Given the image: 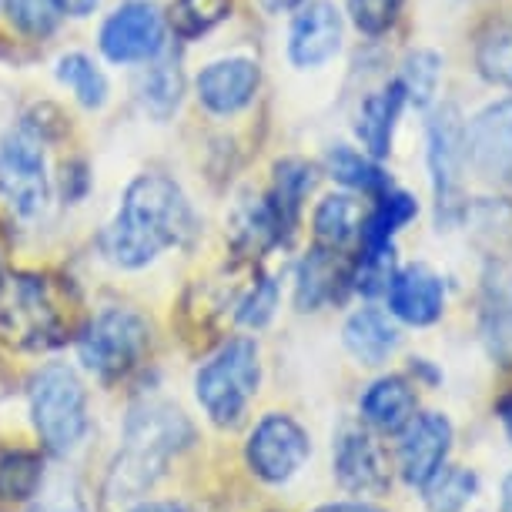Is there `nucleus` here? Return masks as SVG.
Returning a JSON list of instances; mask_svg holds the SVG:
<instances>
[{"label":"nucleus","mask_w":512,"mask_h":512,"mask_svg":"<svg viewBox=\"0 0 512 512\" xmlns=\"http://www.w3.org/2000/svg\"><path fill=\"white\" fill-rule=\"evenodd\" d=\"M198 235V215L188 195L168 175H138L124 188L118 215L104 228L101 248L111 265L138 272L168 248H185Z\"/></svg>","instance_id":"1"},{"label":"nucleus","mask_w":512,"mask_h":512,"mask_svg":"<svg viewBox=\"0 0 512 512\" xmlns=\"http://www.w3.org/2000/svg\"><path fill=\"white\" fill-rule=\"evenodd\" d=\"M262 385V355L255 338H228L195 375V395L205 415L221 429L241 422Z\"/></svg>","instance_id":"2"},{"label":"nucleus","mask_w":512,"mask_h":512,"mask_svg":"<svg viewBox=\"0 0 512 512\" xmlns=\"http://www.w3.org/2000/svg\"><path fill=\"white\" fill-rule=\"evenodd\" d=\"M31 419L41 442L57 456L74 452L88 436V389L71 365H44L31 382Z\"/></svg>","instance_id":"3"},{"label":"nucleus","mask_w":512,"mask_h":512,"mask_svg":"<svg viewBox=\"0 0 512 512\" xmlns=\"http://www.w3.org/2000/svg\"><path fill=\"white\" fill-rule=\"evenodd\" d=\"M151 349V325L134 308H104L77 335V359L104 382H118L141 365Z\"/></svg>","instance_id":"4"},{"label":"nucleus","mask_w":512,"mask_h":512,"mask_svg":"<svg viewBox=\"0 0 512 512\" xmlns=\"http://www.w3.org/2000/svg\"><path fill=\"white\" fill-rule=\"evenodd\" d=\"M0 338L14 349H51L64 342V312L47 278L21 272L0 285Z\"/></svg>","instance_id":"5"},{"label":"nucleus","mask_w":512,"mask_h":512,"mask_svg":"<svg viewBox=\"0 0 512 512\" xmlns=\"http://www.w3.org/2000/svg\"><path fill=\"white\" fill-rule=\"evenodd\" d=\"M0 201L17 218L44 215L47 201H51L44 138L31 124H21L0 141Z\"/></svg>","instance_id":"6"},{"label":"nucleus","mask_w":512,"mask_h":512,"mask_svg":"<svg viewBox=\"0 0 512 512\" xmlns=\"http://www.w3.org/2000/svg\"><path fill=\"white\" fill-rule=\"evenodd\" d=\"M312 459V439L298 425L292 415L285 412H268L255 422V429L248 432L245 442V462L251 476L268 482V486H285L298 472L305 469V462Z\"/></svg>","instance_id":"7"},{"label":"nucleus","mask_w":512,"mask_h":512,"mask_svg":"<svg viewBox=\"0 0 512 512\" xmlns=\"http://www.w3.org/2000/svg\"><path fill=\"white\" fill-rule=\"evenodd\" d=\"M121 439H124L121 452H128L134 459H144L148 466L164 472L171 456H178L181 449H188L195 442V425L188 422V415L178 405L164 399H144L138 405H131Z\"/></svg>","instance_id":"8"},{"label":"nucleus","mask_w":512,"mask_h":512,"mask_svg":"<svg viewBox=\"0 0 512 512\" xmlns=\"http://www.w3.org/2000/svg\"><path fill=\"white\" fill-rule=\"evenodd\" d=\"M98 47L111 64L131 67L148 64L168 51V24L164 14L148 0H128L104 17L98 31Z\"/></svg>","instance_id":"9"},{"label":"nucleus","mask_w":512,"mask_h":512,"mask_svg":"<svg viewBox=\"0 0 512 512\" xmlns=\"http://www.w3.org/2000/svg\"><path fill=\"white\" fill-rule=\"evenodd\" d=\"M332 472L352 496H385L392 489V469L382 446L365 425H342L332 446Z\"/></svg>","instance_id":"10"},{"label":"nucleus","mask_w":512,"mask_h":512,"mask_svg":"<svg viewBox=\"0 0 512 512\" xmlns=\"http://www.w3.org/2000/svg\"><path fill=\"white\" fill-rule=\"evenodd\" d=\"M456 429L442 412H415L399 432V476L409 489H425L449 462Z\"/></svg>","instance_id":"11"},{"label":"nucleus","mask_w":512,"mask_h":512,"mask_svg":"<svg viewBox=\"0 0 512 512\" xmlns=\"http://www.w3.org/2000/svg\"><path fill=\"white\" fill-rule=\"evenodd\" d=\"M429 175H432V191H436V205L452 208L459 201L462 188V171H466V124H462L459 108H439L432 114L429 128Z\"/></svg>","instance_id":"12"},{"label":"nucleus","mask_w":512,"mask_h":512,"mask_svg":"<svg viewBox=\"0 0 512 512\" xmlns=\"http://www.w3.org/2000/svg\"><path fill=\"white\" fill-rule=\"evenodd\" d=\"M262 84V67L251 57H221L198 71L195 77V98L215 118H231L245 111L258 94Z\"/></svg>","instance_id":"13"},{"label":"nucleus","mask_w":512,"mask_h":512,"mask_svg":"<svg viewBox=\"0 0 512 512\" xmlns=\"http://www.w3.org/2000/svg\"><path fill=\"white\" fill-rule=\"evenodd\" d=\"M345 24L332 0H312L295 14L292 31H288V61L302 71L328 64L342 51Z\"/></svg>","instance_id":"14"},{"label":"nucleus","mask_w":512,"mask_h":512,"mask_svg":"<svg viewBox=\"0 0 512 512\" xmlns=\"http://www.w3.org/2000/svg\"><path fill=\"white\" fill-rule=\"evenodd\" d=\"M385 302H389V315L405 325H436L446 312V285L429 265H405L392 272Z\"/></svg>","instance_id":"15"},{"label":"nucleus","mask_w":512,"mask_h":512,"mask_svg":"<svg viewBox=\"0 0 512 512\" xmlns=\"http://www.w3.org/2000/svg\"><path fill=\"white\" fill-rule=\"evenodd\" d=\"M466 158L486 178H512V101L492 104L466 128Z\"/></svg>","instance_id":"16"},{"label":"nucleus","mask_w":512,"mask_h":512,"mask_svg":"<svg viewBox=\"0 0 512 512\" xmlns=\"http://www.w3.org/2000/svg\"><path fill=\"white\" fill-rule=\"evenodd\" d=\"M415 412H419V395H415V385L405 375H382L359 399L362 425H369L372 432H382V436H399Z\"/></svg>","instance_id":"17"},{"label":"nucleus","mask_w":512,"mask_h":512,"mask_svg":"<svg viewBox=\"0 0 512 512\" xmlns=\"http://www.w3.org/2000/svg\"><path fill=\"white\" fill-rule=\"evenodd\" d=\"M342 288H352V268L342 265L335 248L315 245L295 272L298 312H318L322 305L342 298Z\"/></svg>","instance_id":"18"},{"label":"nucleus","mask_w":512,"mask_h":512,"mask_svg":"<svg viewBox=\"0 0 512 512\" xmlns=\"http://www.w3.org/2000/svg\"><path fill=\"white\" fill-rule=\"evenodd\" d=\"M345 349L359 365H385L395 355V349L402 345V332L395 325V318L382 308L365 305L355 315H349V322L342 328Z\"/></svg>","instance_id":"19"},{"label":"nucleus","mask_w":512,"mask_h":512,"mask_svg":"<svg viewBox=\"0 0 512 512\" xmlns=\"http://www.w3.org/2000/svg\"><path fill=\"white\" fill-rule=\"evenodd\" d=\"M315 188V168L302 158H285L275 164V185L268 191L265 208L275 221L278 241H288L298 225V211L302 201L308 198V191Z\"/></svg>","instance_id":"20"},{"label":"nucleus","mask_w":512,"mask_h":512,"mask_svg":"<svg viewBox=\"0 0 512 512\" xmlns=\"http://www.w3.org/2000/svg\"><path fill=\"white\" fill-rule=\"evenodd\" d=\"M402 104L405 91L399 81L385 84L382 91H375L362 101L359 114H355V134H359L362 148L369 151V158H385L392 151V134L395 124H399Z\"/></svg>","instance_id":"21"},{"label":"nucleus","mask_w":512,"mask_h":512,"mask_svg":"<svg viewBox=\"0 0 512 512\" xmlns=\"http://www.w3.org/2000/svg\"><path fill=\"white\" fill-rule=\"evenodd\" d=\"M181 94H185V77H181V67L168 51L144 64V74L138 81L144 114H151L154 121H168L181 108Z\"/></svg>","instance_id":"22"},{"label":"nucleus","mask_w":512,"mask_h":512,"mask_svg":"<svg viewBox=\"0 0 512 512\" xmlns=\"http://www.w3.org/2000/svg\"><path fill=\"white\" fill-rule=\"evenodd\" d=\"M415 215H419V205H415L412 195L385 188L379 201H375V208L362 221V231H359L362 248H389L392 238L399 235Z\"/></svg>","instance_id":"23"},{"label":"nucleus","mask_w":512,"mask_h":512,"mask_svg":"<svg viewBox=\"0 0 512 512\" xmlns=\"http://www.w3.org/2000/svg\"><path fill=\"white\" fill-rule=\"evenodd\" d=\"M54 74H57V81H61L64 88L74 94V101L81 104V108H88V111H101L104 104H108V98H111L108 77H104L101 67L81 51H71V54L57 57Z\"/></svg>","instance_id":"24"},{"label":"nucleus","mask_w":512,"mask_h":512,"mask_svg":"<svg viewBox=\"0 0 512 512\" xmlns=\"http://www.w3.org/2000/svg\"><path fill=\"white\" fill-rule=\"evenodd\" d=\"M365 211L352 195H328L322 198V205L315 208V241L325 248L342 251L345 245H352L362 231Z\"/></svg>","instance_id":"25"},{"label":"nucleus","mask_w":512,"mask_h":512,"mask_svg":"<svg viewBox=\"0 0 512 512\" xmlns=\"http://www.w3.org/2000/svg\"><path fill=\"white\" fill-rule=\"evenodd\" d=\"M231 17V0H171L164 24L178 41H201Z\"/></svg>","instance_id":"26"},{"label":"nucleus","mask_w":512,"mask_h":512,"mask_svg":"<svg viewBox=\"0 0 512 512\" xmlns=\"http://www.w3.org/2000/svg\"><path fill=\"white\" fill-rule=\"evenodd\" d=\"M325 168L338 185L349 191H362V195H382L389 188V175L375 164L369 154L349 148V144H335L325 158Z\"/></svg>","instance_id":"27"},{"label":"nucleus","mask_w":512,"mask_h":512,"mask_svg":"<svg viewBox=\"0 0 512 512\" xmlns=\"http://www.w3.org/2000/svg\"><path fill=\"white\" fill-rule=\"evenodd\" d=\"M422 492L429 512H466L472 506V499L479 496V476L472 469L449 466L446 462Z\"/></svg>","instance_id":"28"},{"label":"nucleus","mask_w":512,"mask_h":512,"mask_svg":"<svg viewBox=\"0 0 512 512\" xmlns=\"http://www.w3.org/2000/svg\"><path fill=\"white\" fill-rule=\"evenodd\" d=\"M44 486V462L37 452L14 449L0 456V499L27 502Z\"/></svg>","instance_id":"29"},{"label":"nucleus","mask_w":512,"mask_h":512,"mask_svg":"<svg viewBox=\"0 0 512 512\" xmlns=\"http://www.w3.org/2000/svg\"><path fill=\"white\" fill-rule=\"evenodd\" d=\"M439 77H442V57L432 51H415L405 57L402 64V91L405 101H412L415 108H429L432 98L439 91Z\"/></svg>","instance_id":"30"},{"label":"nucleus","mask_w":512,"mask_h":512,"mask_svg":"<svg viewBox=\"0 0 512 512\" xmlns=\"http://www.w3.org/2000/svg\"><path fill=\"white\" fill-rule=\"evenodd\" d=\"M0 7H4L14 31L31 37V41H47L64 17L54 0H0Z\"/></svg>","instance_id":"31"},{"label":"nucleus","mask_w":512,"mask_h":512,"mask_svg":"<svg viewBox=\"0 0 512 512\" xmlns=\"http://www.w3.org/2000/svg\"><path fill=\"white\" fill-rule=\"evenodd\" d=\"M479 74L499 88H512V21L496 24L482 34L476 51Z\"/></svg>","instance_id":"32"},{"label":"nucleus","mask_w":512,"mask_h":512,"mask_svg":"<svg viewBox=\"0 0 512 512\" xmlns=\"http://www.w3.org/2000/svg\"><path fill=\"white\" fill-rule=\"evenodd\" d=\"M275 308H278V282L272 275H265L238 298L235 318L248 328H265L268 322H272Z\"/></svg>","instance_id":"33"},{"label":"nucleus","mask_w":512,"mask_h":512,"mask_svg":"<svg viewBox=\"0 0 512 512\" xmlns=\"http://www.w3.org/2000/svg\"><path fill=\"white\" fill-rule=\"evenodd\" d=\"M349 14H352V24L359 27L362 34L379 37L399 21L402 0H349Z\"/></svg>","instance_id":"34"},{"label":"nucleus","mask_w":512,"mask_h":512,"mask_svg":"<svg viewBox=\"0 0 512 512\" xmlns=\"http://www.w3.org/2000/svg\"><path fill=\"white\" fill-rule=\"evenodd\" d=\"M31 512H88V506H84V499L77 496V492H67L57 486L47 492V496H41V502H37Z\"/></svg>","instance_id":"35"},{"label":"nucleus","mask_w":512,"mask_h":512,"mask_svg":"<svg viewBox=\"0 0 512 512\" xmlns=\"http://www.w3.org/2000/svg\"><path fill=\"white\" fill-rule=\"evenodd\" d=\"M54 4L64 17H77V21H81V17H91L98 11L101 0H54Z\"/></svg>","instance_id":"36"},{"label":"nucleus","mask_w":512,"mask_h":512,"mask_svg":"<svg viewBox=\"0 0 512 512\" xmlns=\"http://www.w3.org/2000/svg\"><path fill=\"white\" fill-rule=\"evenodd\" d=\"M315 512H389L375 502H362V499H352V502H328V506H318Z\"/></svg>","instance_id":"37"},{"label":"nucleus","mask_w":512,"mask_h":512,"mask_svg":"<svg viewBox=\"0 0 512 512\" xmlns=\"http://www.w3.org/2000/svg\"><path fill=\"white\" fill-rule=\"evenodd\" d=\"M412 375H415V379H422V382H429V385H436L442 379V375L429 365V359H412Z\"/></svg>","instance_id":"38"},{"label":"nucleus","mask_w":512,"mask_h":512,"mask_svg":"<svg viewBox=\"0 0 512 512\" xmlns=\"http://www.w3.org/2000/svg\"><path fill=\"white\" fill-rule=\"evenodd\" d=\"M496 412H499V425H502V432H506V439L512 442V395H506V399H499Z\"/></svg>","instance_id":"39"},{"label":"nucleus","mask_w":512,"mask_h":512,"mask_svg":"<svg viewBox=\"0 0 512 512\" xmlns=\"http://www.w3.org/2000/svg\"><path fill=\"white\" fill-rule=\"evenodd\" d=\"M305 0H262V7L268 14H288V11H295V7H302Z\"/></svg>","instance_id":"40"},{"label":"nucleus","mask_w":512,"mask_h":512,"mask_svg":"<svg viewBox=\"0 0 512 512\" xmlns=\"http://www.w3.org/2000/svg\"><path fill=\"white\" fill-rule=\"evenodd\" d=\"M499 512H512V472L499 482Z\"/></svg>","instance_id":"41"},{"label":"nucleus","mask_w":512,"mask_h":512,"mask_svg":"<svg viewBox=\"0 0 512 512\" xmlns=\"http://www.w3.org/2000/svg\"><path fill=\"white\" fill-rule=\"evenodd\" d=\"M131 512H185V506H178V502H144V506H134Z\"/></svg>","instance_id":"42"},{"label":"nucleus","mask_w":512,"mask_h":512,"mask_svg":"<svg viewBox=\"0 0 512 512\" xmlns=\"http://www.w3.org/2000/svg\"><path fill=\"white\" fill-rule=\"evenodd\" d=\"M185 512H198V509H188V506H185Z\"/></svg>","instance_id":"43"},{"label":"nucleus","mask_w":512,"mask_h":512,"mask_svg":"<svg viewBox=\"0 0 512 512\" xmlns=\"http://www.w3.org/2000/svg\"><path fill=\"white\" fill-rule=\"evenodd\" d=\"M0 285H4V275H0Z\"/></svg>","instance_id":"44"}]
</instances>
